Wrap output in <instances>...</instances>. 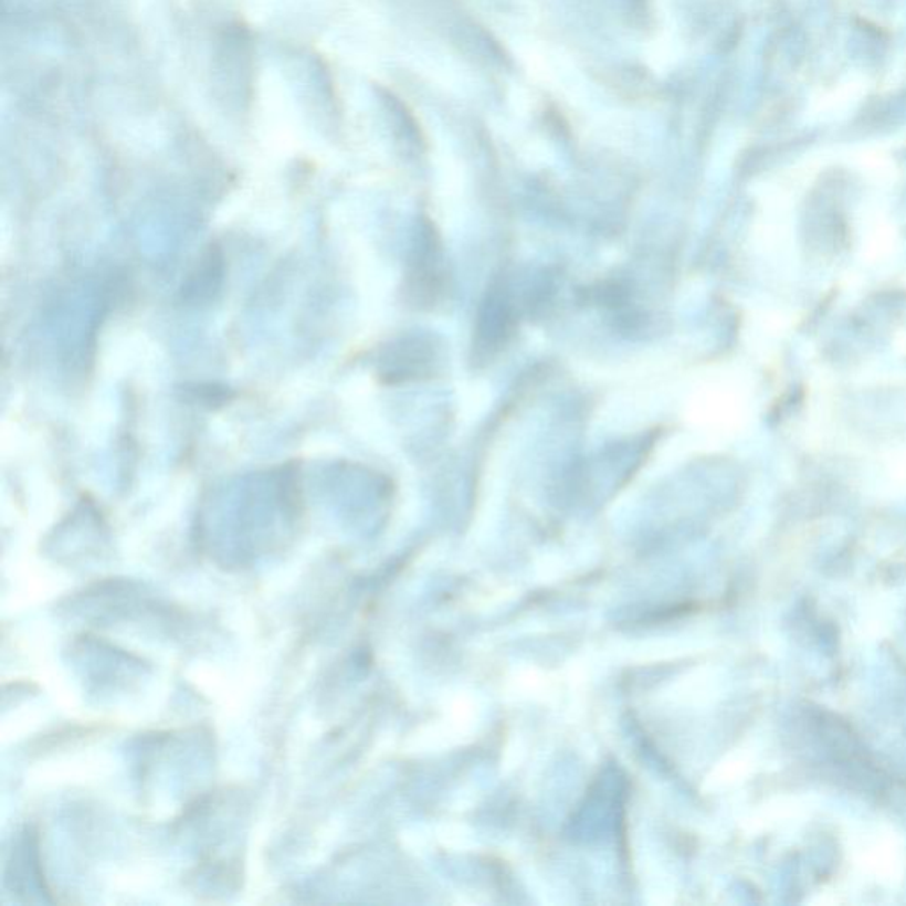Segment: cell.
I'll use <instances>...</instances> for the list:
<instances>
[{
  "mask_svg": "<svg viewBox=\"0 0 906 906\" xmlns=\"http://www.w3.org/2000/svg\"><path fill=\"white\" fill-rule=\"evenodd\" d=\"M510 328L512 314L507 299L503 296H493L485 305L481 317V328H478L485 349H496L507 343Z\"/></svg>",
  "mask_w": 906,
  "mask_h": 906,
  "instance_id": "obj_2",
  "label": "cell"
},
{
  "mask_svg": "<svg viewBox=\"0 0 906 906\" xmlns=\"http://www.w3.org/2000/svg\"><path fill=\"white\" fill-rule=\"evenodd\" d=\"M223 278H225V257H223L222 249L218 245H209L182 285V299L191 305L211 302L218 291L222 289Z\"/></svg>",
  "mask_w": 906,
  "mask_h": 906,
  "instance_id": "obj_1",
  "label": "cell"
}]
</instances>
